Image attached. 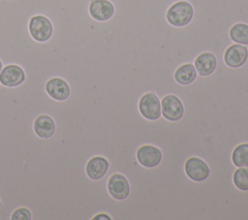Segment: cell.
Instances as JSON below:
<instances>
[{
    "label": "cell",
    "instance_id": "cell-10",
    "mask_svg": "<svg viewBox=\"0 0 248 220\" xmlns=\"http://www.w3.org/2000/svg\"><path fill=\"white\" fill-rule=\"evenodd\" d=\"M25 79V74L17 65H7L0 72V82L9 87L17 86Z\"/></svg>",
    "mask_w": 248,
    "mask_h": 220
},
{
    "label": "cell",
    "instance_id": "cell-3",
    "mask_svg": "<svg viewBox=\"0 0 248 220\" xmlns=\"http://www.w3.org/2000/svg\"><path fill=\"white\" fill-rule=\"evenodd\" d=\"M140 112L148 120H156L162 115L161 103L154 93L144 94L139 103Z\"/></svg>",
    "mask_w": 248,
    "mask_h": 220
},
{
    "label": "cell",
    "instance_id": "cell-19",
    "mask_svg": "<svg viewBox=\"0 0 248 220\" xmlns=\"http://www.w3.org/2000/svg\"><path fill=\"white\" fill-rule=\"evenodd\" d=\"M31 212L25 207H20L16 209L12 215V220H31Z\"/></svg>",
    "mask_w": 248,
    "mask_h": 220
},
{
    "label": "cell",
    "instance_id": "cell-1",
    "mask_svg": "<svg viewBox=\"0 0 248 220\" xmlns=\"http://www.w3.org/2000/svg\"><path fill=\"white\" fill-rule=\"evenodd\" d=\"M28 31L30 36L39 43H46L50 40L53 33L51 21L43 15L32 16L28 22Z\"/></svg>",
    "mask_w": 248,
    "mask_h": 220
},
{
    "label": "cell",
    "instance_id": "cell-13",
    "mask_svg": "<svg viewBox=\"0 0 248 220\" xmlns=\"http://www.w3.org/2000/svg\"><path fill=\"white\" fill-rule=\"evenodd\" d=\"M108 170V162L101 156L91 158L86 165L87 175L94 180L102 178Z\"/></svg>",
    "mask_w": 248,
    "mask_h": 220
},
{
    "label": "cell",
    "instance_id": "cell-16",
    "mask_svg": "<svg viewBox=\"0 0 248 220\" xmlns=\"http://www.w3.org/2000/svg\"><path fill=\"white\" fill-rule=\"evenodd\" d=\"M231 39L236 44L248 45V25L245 23H236L230 30Z\"/></svg>",
    "mask_w": 248,
    "mask_h": 220
},
{
    "label": "cell",
    "instance_id": "cell-14",
    "mask_svg": "<svg viewBox=\"0 0 248 220\" xmlns=\"http://www.w3.org/2000/svg\"><path fill=\"white\" fill-rule=\"evenodd\" d=\"M34 131L39 138H50L55 132V124L53 119L47 115L39 116L34 122Z\"/></svg>",
    "mask_w": 248,
    "mask_h": 220
},
{
    "label": "cell",
    "instance_id": "cell-15",
    "mask_svg": "<svg viewBox=\"0 0 248 220\" xmlns=\"http://www.w3.org/2000/svg\"><path fill=\"white\" fill-rule=\"evenodd\" d=\"M197 78V71L194 65L184 64L176 69L174 73V79L181 85L192 83Z\"/></svg>",
    "mask_w": 248,
    "mask_h": 220
},
{
    "label": "cell",
    "instance_id": "cell-17",
    "mask_svg": "<svg viewBox=\"0 0 248 220\" xmlns=\"http://www.w3.org/2000/svg\"><path fill=\"white\" fill-rule=\"evenodd\" d=\"M232 160L238 168L248 167V143L237 145L232 151Z\"/></svg>",
    "mask_w": 248,
    "mask_h": 220
},
{
    "label": "cell",
    "instance_id": "cell-11",
    "mask_svg": "<svg viewBox=\"0 0 248 220\" xmlns=\"http://www.w3.org/2000/svg\"><path fill=\"white\" fill-rule=\"evenodd\" d=\"M46 90L51 98L57 101H64L70 95V87L68 83L59 78L49 79L46 84Z\"/></svg>",
    "mask_w": 248,
    "mask_h": 220
},
{
    "label": "cell",
    "instance_id": "cell-5",
    "mask_svg": "<svg viewBox=\"0 0 248 220\" xmlns=\"http://www.w3.org/2000/svg\"><path fill=\"white\" fill-rule=\"evenodd\" d=\"M185 173L194 181H202L209 174V168L204 161L198 157H190L185 162Z\"/></svg>",
    "mask_w": 248,
    "mask_h": 220
},
{
    "label": "cell",
    "instance_id": "cell-21",
    "mask_svg": "<svg viewBox=\"0 0 248 220\" xmlns=\"http://www.w3.org/2000/svg\"><path fill=\"white\" fill-rule=\"evenodd\" d=\"M2 69H3V64H2V61L0 60V72L2 71Z\"/></svg>",
    "mask_w": 248,
    "mask_h": 220
},
{
    "label": "cell",
    "instance_id": "cell-12",
    "mask_svg": "<svg viewBox=\"0 0 248 220\" xmlns=\"http://www.w3.org/2000/svg\"><path fill=\"white\" fill-rule=\"evenodd\" d=\"M217 60L211 52H202L195 60V68L200 76L205 77L212 74L216 68Z\"/></svg>",
    "mask_w": 248,
    "mask_h": 220
},
{
    "label": "cell",
    "instance_id": "cell-18",
    "mask_svg": "<svg viewBox=\"0 0 248 220\" xmlns=\"http://www.w3.org/2000/svg\"><path fill=\"white\" fill-rule=\"evenodd\" d=\"M233 183L241 191H248V167H240L233 173Z\"/></svg>",
    "mask_w": 248,
    "mask_h": 220
},
{
    "label": "cell",
    "instance_id": "cell-22",
    "mask_svg": "<svg viewBox=\"0 0 248 220\" xmlns=\"http://www.w3.org/2000/svg\"><path fill=\"white\" fill-rule=\"evenodd\" d=\"M0 207H1V202H0Z\"/></svg>",
    "mask_w": 248,
    "mask_h": 220
},
{
    "label": "cell",
    "instance_id": "cell-8",
    "mask_svg": "<svg viewBox=\"0 0 248 220\" xmlns=\"http://www.w3.org/2000/svg\"><path fill=\"white\" fill-rule=\"evenodd\" d=\"M137 159L140 165L146 168H153L160 164L162 160V152L153 145H142L137 151Z\"/></svg>",
    "mask_w": 248,
    "mask_h": 220
},
{
    "label": "cell",
    "instance_id": "cell-20",
    "mask_svg": "<svg viewBox=\"0 0 248 220\" xmlns=\"http://www.w3.org/2000/svg\"><path fill=\"white\" fill-rule=\"evenodd\" d=\"M94 220H101V219H107V220H110V217L108 216V215H107V214H104V213H102V214H98V215H96L94 218H93Z\"/></svg>",
    "mask_w": 248,
    "mask_h": 220
},
{
    "label": "cell",
    "instance_id": "cell-2",
    "mask_svg": "<svg viewBox=\"0 0 248 220\" xmlns=\"http://www.w3.org/2000/svg\"><path fill=\"white\" fill-rule=\"evenodd\" d=\"M193 15L194 10L192 5L186 1H179L169 8L167 20L173 26L182 27L191 21Z\"/></svg>",
    "mask_w": 248,
    "mask_h": 220
},
{
    "label": "cell",
    "instance_id": "cell-6",
    "mask_svg": "<svg viewBox=\"0 0 248 220\" xmlns=\"http://www.w3.org/2000/svg\"><path fill=\"white\" fill-rule=\"evenodd\" d=\"M108 190L115 200H124L130 194V184L124 175L115 173L108 181Z\"/></svg>",
    "mask_w": 248,
    "mask_h": 220
},
{
    "label": "cell",
    "instance_id": "cell-9",
    "mask_svg": "<svg viewBox=\"0 0 248 220\" xmlns=\"http://www.w3.org/2000/svg\"><path fill=\"white\" fill-rule=\"evenodd\" d=\"M247 57L248 50L246 47L235 44L227 48L224 54V61L231 68H239L246 62Z\"/></svg>",
    "mask_w": 248,
    "mask_h": 220
},
{
    "label": "cell",
    "instance_id": "cell-4",
    "mask_svg": "<svg viewBox=\"0 0 248 220\" xmlns=\"http://www.w3.org/2000/svg\"><path fill=\"white\" fill-rule=\"evenodd\" d=\"M161 111L166 119L177 121L182 117L184 108L178 97L175 95H167L162 99Z\"/></svg>",
    "mask_w": 248,
    "mask_h": 220
},
{
    "label": "cell",
    "instance_id": "cell-7",
    "mask_svg": "<svg viewBox=\"0 0 248 220\" xmlns=\"http://www.w3.org/2000/svg\"><path fill=\"white\" fill-rule=\"evenodd\" d=\"M89 15L97 21H106L112 17L114 6L108 0H92L88 7Z\"/></svg>",
    "mask_w": 248,
    "mask_h": 220
}]
</instances>
